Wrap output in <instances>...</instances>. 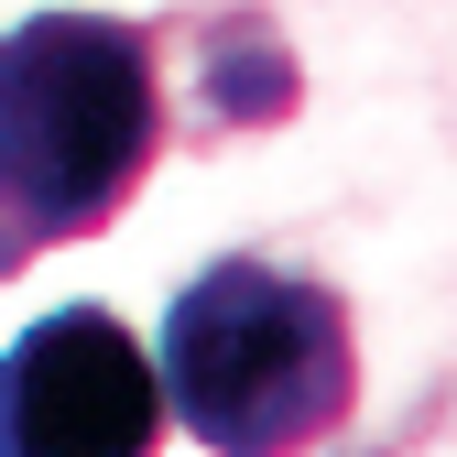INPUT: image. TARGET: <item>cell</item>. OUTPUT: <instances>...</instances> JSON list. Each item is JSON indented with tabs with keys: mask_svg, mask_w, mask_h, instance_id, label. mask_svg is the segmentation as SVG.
Here are the masks:
<instances>
[{
	"mask_svg": "<svg viewBox=\"0 0 457 457\" xmlns=\"http://www.w3.org/2000/svg\"><path fill=\"white\" fill-rule=\"evenodd\" d=\"M153 446L163 381L120 316L54 305L0 349V457H153Z\"/></svg>",
	"mask_w": 457,
	"mask_h": 457,
	"instance_id": "obj_3",
	"label": "cell"
},
{
	"mask_svg": "<svg viewBox=\"0 0 457 457\" xmlns=\"http://www.w3.org/2000/svg\"><path fill=\"white\" fill-rule=\"evenodd\" d=\"M163 33L120 12H33L0 33V272L109 228L163 153Z\"/></svg>",
	"mask_w": 457,
	"mask_h": 457,
	"instance_id": "obj_1",
	"label": "cell"
},
{
	"mask_svg": "<svg viewBox=\"0 0 457 457\" xmlns=\"http://www.w3.org/2000/svg\"><path fill=\"white\" fill-rule=\"evenodd\" d=\"M163 425H186L207 457H316L360 403L349 305L316 272L228 251L163 305Z\"/></svg>",
	"mask_w": 457,
	"mask_h": 457,
	"instance_id": "obj_2",
	"label": "cell"
},
{
	"mask_svg": "<svg viewBox=\"0 0 457 457\" xmlns=\"http://www.w3.org/2000/svg\"><path fill=\"white\" fill-rule=\"evenodd\" d=\"M186 33L207 44V54H175V77H186L175 120L186 131H262L295 109V54L272 44L262 12H196Z\"/></svg>",
	"mask_w": 457,
	"mask_h": 457,
	"instance_id": "obj_4",
	"label": "cell"
}]
</instances>
